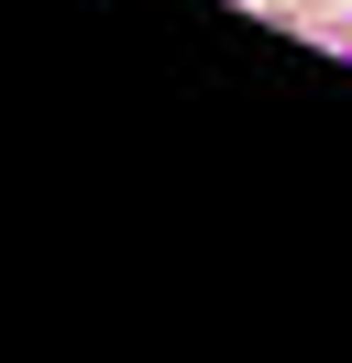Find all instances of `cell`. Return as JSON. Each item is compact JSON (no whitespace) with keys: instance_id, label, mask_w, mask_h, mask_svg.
Instances as JSON below:
<instances>
[{"instance_id":"6da1fadb","label":"cell","mask_w":352,"mask_h":363,"mask_svg":"<svg viewBox=\"0 0 352 363\" xmlns=\"http://www.w3.org/2000/svg\"><path fill=\"white\" fill-rule=\"evenodd\" d=\"M264 23H275V33H308V45H319V23H330V0H264Z\"/></svg>"}]
</instances>
